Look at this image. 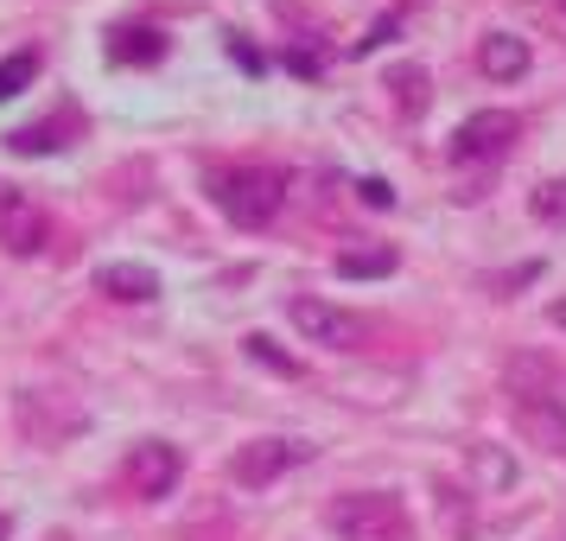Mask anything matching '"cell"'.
I'll list each match as a JSON object with an SVG mask.
<instances>
[{
    "label": "cell",
    "instance_id": "cell-20",
    "mask_svg": "<svg viewBox=\"0 0 566 541\" xmlns=\"http://www.w3.org/2000/svg\"><path fill=\"white\" fill-rule=\"evenodd\" d=\"M446 535H452V541L471 535V516H464V503H452V497H446Z\"/></svg>",
    "mask_w": 566,
    "mask_h": 541
},
{
    "label": "cell",
    "instance_id": "cell-22",
    "mask_svg": "<svg viewBox=\"0 0 566 541\" xmlns=\"http://www.w3.org/2000/svg\"><path fill=\"white\" fill-rule=\"evenodd\" d=\"M7 535H13V516L0 510V541H7Z\"/></svg>",
    "mask_w": 566,
    "mask_h": 541
},
{
    "label": "cell",
    "instance_id": "cell-12",
    "mask_svg": "<svg viewBox=\"0 0 566 541\" xmlns=\"http://www.w3.org/2000/svg\"><path fill=\"white\" fill-rule=\"evenodd\" d=\"M108 58H115V64H159V58H166V39H159L154 27H122L115 45H108Z\"/></svg>",
    "mask_w": 566,
    "mask_h": 541
},
{
    "label": "cell",
    "instance_id": "cell-2",
    "mask_svg": "<svg viewBox=\"0 0 566 541\" xmlns=\"http://www.w3.org/2000/svg\"><path fill=\"white\" fill-rule=\"evenodd\" d=\"M337 541H408V510L388 497V490H357V497H337L325 510Z\"/></svg>",
    "mask_w": 566,
    "mask_h": 541
},
{
    "label": "cell",
    "instance_id": "cell-7",
    "mask_svg": "<svg viewBox=\"0 0 566 541\" xmlns=\"http://www.w3.org/2000/svg\"><path fill=\"white\" fill-rule=\"evenodd\" d=\"M528 64H535L528 39H515V32H484V39H478V71H484L490 83L528 77Z\"/></svg>",
    "mask_w": 566,
    "mask_h": 541
},
{
    "label": "cell",
    "instance_id": "cell-3",
    "mask_svg": "<svg viewBox=\"0 0 566 541\" xmlns=\"http://www.w3.org/2000/svg\"><path fill=\"white\" fill-rule=\"evenodd\" d=\"M300 459H306L300 439H249V446L230 459V478L235 485H249V490H261V485H274L286 465H300Z\"/></svg>",
    "mask_w": 566,
    "mask_h": 541
},
{
    "label": "cell",
    "instance_id": "cell-1",
    "mask_svg": "<svg viewBox=\"0 0 566 541\" xmlns=\"http://www.w3.org/2000/svg\"><path fill=\"white\" fill-rule=\"evenodd\" d=\"M210 198L235 230H268L286 205V179L274 166H223V173H210Z\"/></svg>",
    "mask_w": 566,
    "mask_h": 541
},
{
    "label": "cell",
    "instance_id": "cell-4",
    "mask_svg": "<svg viewBox=\"0 0 566 541\" xmlns=\"http://www.w3.org/2000/svg\"><path fill=\"white\" fill-rule=\"evenodd\" d=\"M515 134H522V122H515V115L484 108V115H471V122L452 134V159H503L515 147Z\"/></svg>",
    "mask_w": 566,
    "mask_h": 541
},
{
    "label": "cell",
    "instance_id": "cell-5",
    "mask_svg": "<svg viewBox=\"0 0 566 541\" xmlns=\"http://www.w3.org/2000/svg\"><path fill=\"white\" fill-rule=\"evenodd\" d=\"M286 319H293V332L306 337V344H325V351H344L357 337V319L325 306V300H286Z\"/></svg>",
    "mask_w": 566,
    "mask_h": 541
},
{
    "label": "cell",
    "instance_id": "cell-14",
    "mask_svg": "<svg viewBox=\"0 0 566 541\" xmlns=\"http://www.w3.org/2000/svg\"><path fill=\"white\" fill-rule=\"evenodd\" d=\"M471 465H478V478L490 490H510L515 485V459L510 452H496V446H471Z\"/></svg>",
    "mask_w": 566,
    "mask_h": 541
},
{
    "label": "cell",
    "instance_id": "cell-23",
    "mask_svg": "<svg viewBox=\"0 0 566 541\" xmlns=\"http://www.w3.org/2000/svg\"><path fill=\"white\" fill-rule=\"evenodd\" d=\"M547 7H554V13H560V20H566V0H547Z\"/></svg>",
    "mask_w": 566,
    "mask_h": 541
},
{
    "label": "cell",
    "instance_id": "cell-15",
    "mask_svg": "<svg viewBox=\"0 0 566 541\" xmlns=\"http://www.w3.org/2000/svg\"><path fill=\"white\" fill-rule=\"evenodd\" d=\"M39 77V52H13V58H0V103H13L27 83Z\"/></svg>",
    "mask_w": 566,
    "mask_h": 541
},
{
    "label": "cell",
    "instance_id": "cell-10",
    "mask_svg": "<svg viewBox=\"0 0 566 541\" xmlns=\"http://www.w3.org/2000/svg\"><path fill=\"white\" fill-rule=\"evenodd\" d=\"M96 293H108V300H154L159 281L147 268H134V261H108V268H96Z\"/></svg>",
    "mask_w": 566,
    "mask_h": 541
},
{
    "label": "cell",
    "instance_id": "cell-19",
    "mask_svg": "<svg viewBox=\"0 0 566 541\" xmlns=\"http://www.w3.org/2000/svg\"><path fill=\"white\" fill-rule=\"evenodd\" d=\"M249 357H261L268 370H286V376H293V363H286L281 351H274V337H261V332H255V337H249Z\"/></svg>",
    "mask_w": 566,
    "mask_h": 541
},
{
    "label": "cell",
    "instance_id": "cell-6",
    "mask_svg": "<svg viewBox=\"0 0 566 541\" xmlns=\"http://www.w3.org/2000/svg\"><path fill=\"white\" fill-rule=\"evenodd\" d=\"M0 242H7V256H39L52 242V217L27 198H0Z\"/></svg>",
    "mask_w": 566,
    "mask_h": 541
},
{
    "label": "cell",
    "instance_id": "cell-17",
    "mask_svg": "<svg viewBox=\"0 0 566 541\" xmlns=\"http://www.w3.org/2000/svg\"><path fill=\"white\" fill-rule=\"evenodd\" d=\"M535 217L541 223H566V179H547L535 191Z\"/></svg>",
    "mask_w": 566,
    "mask_h": 541
},
{
    "label": "cell",
    "instance_id": "cell-8",
    "mask_svg": "<svg viewBox=\"0 0 566 541\" xmlns=\"http://www.w3.org/2000/svg\"><path fill=\"white\" fill-rule=\"evenodd\" d=\"M134 485H140V497H172V485H179V446L147 439L134 452Z\"/></svg>",
    "mask_w": 566,
    "mask_h": 541
},
{
    "label": "cell",
    "instance_id": "cell-21",
    "mask_svg": "<svg viewBox=\"0 0 566 541\" xmlns=\"http://www.w3.org/2000/svg\"><path fill=\"white\" fill-rule=\"evenodd\" d=\"M357 191H363V205H376V210H382V205H388V185H382V179H363V185H357Z\"/></svg>",
    "mask_w": 566,
    "mask_h": 541
},
{
    "label": "cell",
    "instance_id": "cell-9",
    "mask_svg": "<svg viewBox=\"0 0 566 541\" xmlns=\"http://www.w3.org/2000/svg\"><path fill=\"white\" fill-rule=\"evenodd\" d=\"M515 414H522V434H535L547 452H566V408L547 395V402H515Z\"/></svg>",
    "mask_w": 566,
    "mask_h": 541
},
{
    "label": "cell",
    "instance_id": "cell-13",
    "mask_svg": "<svg viewBox=\"0 0 566 541\" xmlns=\"http://www.w3.org/2000/svg\"><path fill=\"white\" fill-rule=\"evenodd\" d=\"M388 268H395V249H344V256H337V274H344V281H376Z\"/></svg>",
    "mask_w": 566,
    "mask_h": 541
},
{
    "label": "cell",
    "instance_id": "cell-11",
    "mask_svg": "<svg viewBox=\"0 0 566 541\" xmlns=\"http://www.w3.org/2000/svg\"><path fill=\"white\" fill-rule=\"evenodd\" d=\"M510 388H515V402H547L554 395V363H541V357H510Z\"/></svg>",
    "mask_w": 566,
    "mask_h": 541
},
{
    "label": "cell",
    "instance_id": "cell-16",
    "mask_svg": "<svg viewBox=\"0 0 566 541\" xmlns=\"http://www.w3.org/2000/svg\"><path fill=\"white\" fill-rule=\"evenodd\" d=\"M7 147H13L20 159H39V154H57L64 141H52V128H13L7 134Z\"/></svg>",
    "mask_w": 566,
    "mask_h": 541
},
{
    "label": "cell",
    "instance_id": "cell-18",
    "mask_svg": "<svg viewBox=\"0 0 566 541\" xmlns=\"http://www.w3.org/2000/svg\"><path fill=\"white\" fill-rule=\"evenodd\" d=\"M388 90L401 96V108H408V115H420V108H427V71H401Z\"/></svg>",
    "mask_w": 566,
    "mask_h": 541
}]
</instances>
